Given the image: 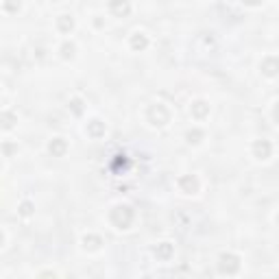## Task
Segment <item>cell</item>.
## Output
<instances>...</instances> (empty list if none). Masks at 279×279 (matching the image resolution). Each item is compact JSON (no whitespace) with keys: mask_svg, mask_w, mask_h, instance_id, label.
<instances>
[{"mask_svg":"<svg viewBox=\"0 0 279 279\" xmlns=\"http://www.w3.org/2000/svg\"><path fill=\"white\" fill-rule=\"evenodd\" d=\"M135 212L129 207V205H116V207L109 212V222H111L116 229H129L133 225Z\"/></svg>","mask_w":279,"mask_h":279,"instance_id":"1","label":"cell"},{"mask_svg":"<svg viewBox=\"0 0 279 279\" xmlns=\"http://www.w3.org/2000/svg\"><path fill=\"white\" fill-rule=\"evenodd\" d=\"M170 109L166 107L164 103H155V105H151L148 107V111H146V120L151 122L153 126H157V129H161V126H166L170 122Z\"/></svg>","mask_w":279,"mask_h":279,"instance_id":"2","label":"cell"},{"mask_svg":"<svg viewBox=\"0 0 279 279\" xmlns=\"http://www.w3.org/2000/svg\"><path fill=\"white\" fill-rule=\"evenodd\" d=\"M242 268V260L235 253H222L218 260V273L220 275H238Z\"/></svg>","mask_w":279,"mask_h":279,"instance_id":"3","label":"cell"},{"mask_svg":"<svg viewBox=\"0 0 279 279\" xmlns=\"http://www.w3.org/2000/svg\"><path fill=\"white\" fill-rule=\"evenodd\" d=\"M177 186L183 194H196L201 183H199V179H196V174H183V177H179Z\"/></svg>","mask_w":279,"mask_h":279,"instance_id":"4","label":"cell"},{"mask_svg":"<svg viewBox=\"0 0 279 279\" xmlns=\"http://www.w3.org/2000/svg\"><path fill=\"white\" fill-rule=\"evenodd\" d=\"M109 13L116 17H129L131 16V2L129 0H109Z\"/></svg>","mask_w":279,"mask_h":279,"instance_id":"5","label":"cell"},{"mask_svg":"<svg viewBox=\"0 0 279 279\" xmlns=\"http://www.w3.org/2000/svg\"><path fill=\"white\" fill-rule=\"evenodd\" d=\"M253 155H255V159H268L270 155H273V144L268 142V140H255L253 142Z\"/></svg>","mask_w":279,"mask_h":279,"instance_id":"6","label":"cell"},{"mask_svg":"<svg viewBox=\"0 0 279 279\" xmlns=\"http://www.w3.org/2000/svg\"><path fill=\"white\" fill-rule=\"evenodd\" d=\"M260 68H262V74H264V77L275 78V77H277V70H279L277 55H268V57H264V59H262V63H260Z\"/></svg>","mask_w":279,"mask_h":279,"instance_id":"7","label":"cell"},{"mask_svg":"<svg viewBox=\"0 0 279 279\" xmlns=\"http://www.w3.org/2000/svg\"><path fill=\"white\" fill-rule=\"evenodd\" d=\"M148 44H151V39H148V35H144V33H133L131 35V39H129V46H131V50H135V52H144L148 48Z\"/></svg>","mask_w":279,"mask_h":279,"instance_id":"8","label":"cell"},{"mask_svg":"<svg viewBox=\"0 0 279 279\" xmlns=\"http://www.w3.org/2000/svg\"><path fill=\"white\" fill-rule=\"evenodd\" d=\"M48 153H50L52 157H63L65 153H68V142H65L63 138H52L50 142H48Z\"/></svg>","mask_w":279,"mask_h":279,"instance_id":"9","label":"cell"},{"mask_svg":"<svg viewBox=\"0 0 279 279\" xmlns=\"http://www.w3.org/2000/svg\"><path fill=\"white\" fill-rule=\"evenodd\" d=\"M190 113L194 120H205V118L209 116V105L205 103V100H194V103L190 105Z\"/></svg>","mask_w":279,"mask_h":279,"instance_id":"10","label":"cell"},{"mask_svg":"<svg viewBox=\"0 0 279 279\" xmlns=\"http://www.w3.org/2000/svg\"><path fill=\"white\" fill-rule=\"evenodd\" d=\"M81 244H83L85 251L94 253V251H98V248L103 247V238L96 235V233H87V235H83V238H81Z\"/></svg>","mask_w":279,"mask_h":279,"instance_id":"11","label":"cell"},{"mask_svg":"<svg viewBox=\"0 0 279 279\" xmlns=\"http://www.w3.org/2000/svg\"><path fill=\"white\" fill-rule=\"evenodd\" d=\"M172 255H174V247L170 242H161L155 247V257L159 262H168Z\"/></svg>","mask_w":279,"mask_h":279,"instance_id":"12","label":"cell"},{"mask_svg":"<svg viewBox=\"0 0 279 279\" xmlns=\"http://www.w3.org/2000/svg\"><path fill=\"white\" fill-rule=\"evenodd\" d=\"M85 131H87V135H90V138H94V140L103 138V135H105V122L90 120V122H87V126H85Z\"/></svg>","mask_w":279,"mask_h":279,"instance_id":"13","label":"cell"},{"mask_svg":"<svg viewBox=\"0 0 279 279\" xmlns=\"http://www.w3.org/2000/svg\"><path fill=\"white\" fill-rule=\"evenodd\" d=\"M57 29H59V33H63V35L72 33V29H74V17L68 16V13L59 16V17H57Z\"/></svg>","mask_w":279,"mask_h":279,"instance_id":"14","label":"cell"},{"mask_svg":"<svg viewBox=\"0 0 279 279\" xmlns=\"http://www.w3.org/2000/svg\"><path fill=\"white\" fill-rule=\"evenodd\" d=\"M17 122V113L16 111H2L0 113V129L4 131H11Z\"/></svg>","mask_w":279,"mask_h":279,"instance_id":"15","label":"cell"},{"mask_svg":"<svg viewBox=\"0 0 279 279\" xmlns=\"http://www.w3.org/2000/svg\"><path fill=\"white\" fill-rule=\"evenodd\" d=\"M59 52H61L63 59H74V55H77V44H74V42H63V44H61V48H59Z\"/></svg>","mask_w":279,"mask_h":279,"instance_id":"16","label":"cell"},{"mask_svg":"<svg viewBox=\"0 0 279 279\" xmlns=\"http://www.w3.org/2000/svg\"><path fill=\"white\" fill-rule=\"evenodd\" d=\"M186 140L190 144H201L205 140V131H201V129H190L186 133Z\"/></svg>","mask_w":279,"mask_h":279,"instance_id":"17","label":"cell"},{"mask_svg":"<svg viewBox=\"0 0 279 279\" xmlns=\"http://www.w3.org/2000/svg\"><path fill=\"white\" fill-rule=\"evenodd\" d=\"M33 212H35V205L31 203V201H22V203H20V207H17V214H20L22 218H29V216H33Z\"/></svg>","mask_w":279,"mask_h":279,"instance_id":"18","label":"cell"},{"mask_svg":"<svg viewBox=\"0 0 279 279\" xmlns=\"http://www.w3.org/2000/svg\"><path fill=\"white\" fill-rule=\"evenodd\" d=\"M2 9L7 13H17L22 9V0H2Z\"/></svg>","mask_w":279,"mask_h":279,"instance_id":"19","label":"cell"},{"mask_svg":"<svg viewBox=\"0 0 279 279\" xmlns=\"http://www.w3.org/2000/svg\"><path fill=\"white\" fill-rule=\"evenodd\" d=\"M68 107H70V111H72L74 116H81V113H83V100L81 98H72L68 103Z\"/></svg>","mask_w":279,"mask_h":279,"instance_id":"20","label":"cell"},{"mask_svg":"<svg viewBox=\"0 0 279 279\" xmlns=\"http://www.w3.org/2000/svg\"><path fill=\"white\" fill-rule=\"evenodd\" d=\"M2 148H4V155H7V157L11 155L13 151H17V146H16V144H11V142H4V146H2Z\"/></svg>","mask_w":279,"mask_h":279,"instance_id":"21","label":"cell"},{"mask_svg":"<svg viewBox=\"0 0 279 279\" xmlns=\"http://www.w3.org/2000/svg\"><path fill=\"white\" fill-rule=\"evenodd\" d=\"M262 2H264V0H242L244 7H260Z\"/></svg>","mask_w":279,"mask_h":279,"instance_id":"22","label":"cell"},{"mask_svg":"<svg viewBox=\"0 0 279 279\" xmlns=\"http://www.w3.org/2000/svg\"><path fill=\"white\" fill-rule=\"evenodd\" d=\"M4 247V233H2V229H0V248Z\"/></svg>","mask_w":279,"mask_h":279,"instance_id":"23","label":"cell"},{"mask_svg":"<svg viewBox=\"0 0 279 279\" xmlns=\"http://www.w3.org/2000/svg\"><path fill=\"white\" fill-rule=\"evenodd\" d=\"M0 170H2V161H0Z\"/></svg>","mask_w":279,"mask_h":279,"instance_id":"24","label":"cell"},{"mask_svg":"<svg viewBox=\"0 0 279 279\" xmlns=\"http://www.w3.org/2000/svg\"><path fill=\"white\" fill-rule=\"evenodd\" d=\"M52 2H59V0H52Z\"/></svg>","mask_w":279,"mask_h":279,"instance_id":"25","label":"cell"},{"mask_svg":"<svg viewBox=\"0 0 279 279\" xmlns=\"http://www.w3.org/2000/svg\"><path fill=\"white\" fill-rule=\"evenodd\" d=\"M0 92H2V87H0Z\"/></svg>","mask_w":279,"mask_h":279,"instance_id":"26","label":"cell"}]
</instances>
